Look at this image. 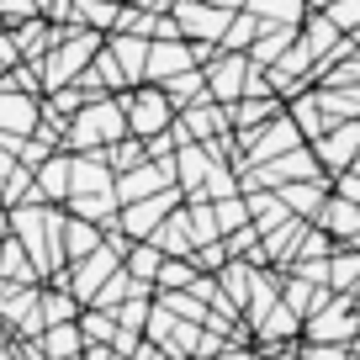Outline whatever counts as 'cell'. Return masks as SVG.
Instances as JSON below:
<instances>
[{"mask_svg": "<svg viewBox=\"0 0 360 360\" xmlns=\"http://www.w3.org/2000/svg\"><path fill=\"white\" fill-rule=\"evenodd\" d=\"M159 265H165V255H159L154 244H127V255H122V270L133 276V281H143V286H154Z\"/></svg>", "mask_w": 360, "mask_h": 360, "instance_id": "836d02e7", "label": "cell"}, {"mask_svg": "<svg viewBox=\"0 0 360 360\" xmlns=\"http://www.w3.org/2000/svg\"><path fill=\"white\" fill-rule=\"evenodd\" d=\"M292 360H349V349H339V345H297Z\"/></svg>", "mask_w": 360, "mask_h": 360, "instance_id": "f6af8a7d", "label": "cell"}, {"mask_svg": "<svg viewBox=\"0 0 360 360\" xmlns=\"http://www.w3.org/2000/svg\"><path fill=\"white\" fill-rule=\"evenodd\" d=\"M328 255H334V238H328L318 223H307L302 238H297V255L292 259H328Z\"/></svg>", "mask_w": 360, "mask_h": 360, "instance_id": "60d3db41", "label": "cell"}, {"mask_svg": "<svg viewBox=\"0 0 360 360\" xmlns=\"http://www.w3.org/2000/svg\"><path fill=\"white\" fill-rule=\"evenodd\" d=\"M318 228H323L328 238H349V233H360V207H355V202H339V196H328L323 212H318Z\"/></svg>", "mask_w": 360, "mask_h": 360, "instance_id": "f1b7e54d", "label": "cell"}, {"mask_svg": "<svg viewBox=\"0 0 360 360\" xmlns=\"http://www.w3.org/2000/svg\"><path fill=\"white\" fill-rule=\"evenodd\" d=\"M79 318V302L64 292V286H43V328L48 323H75Z\"/></svg>", "mask_w": 360, "mask_h": 360, "instance_id": "8d00e7d4", "label": "cell"}, {"mask_svg": "<svg viewBox=\"0 0 360 360\" xmlns=\"http://www.w3.org/2000/svg\"><path fill=\"white\" fill-rule=\"evenodd\" d=\"M117 11H122V0H75V27L106 37L117 27Z\"/></svg>", "mask_w": 360, "mask_h": 360, "instance_id": "f546056e", "label": "cell"}, {"mask_svg": "<svg viewBox=\"0 0 360 360\" xmlns=\"http://www.w3.org/2000/svg\"><path fill=\"white\" fill-rule=\"evenodd\" d=\"M180 202H186V196H180L175 186H169V191H159V196H143V202H127L122 212H117V233L133 238V244H143V238L154 233V228L165 223V217L175 212Z\"/></svg>", "mask_w": 360, "mask_h": 360, "instance_id": "8992f818", "label": "cell"}, {"mask_svg": "<svg viewBox=\"0 0 360 360\" xmlns=\"http://www.w3.org/2000/svg\"><path fill=\"white\" fill-rule=\"evenodd\" d=\"M6 223H11V238L27 249L37 276H58L64 270V255H58V228H64V212L43 202H22V207H6Z\"/></svg>", "mask_w": 360, "mask_h": 360, "instance_id": "6da1fadb", "label": "cell"}, {"mask_svg": "<svg viewBox=\"0 0 360 360\" xmlns=\"http://www.w3.org/2000/svg\"><path fill=\"white\" fill-rule=\"evenodd\" d=\"M249 276H255V265H244V259H228V265L212 276L217 292H223V302L233 307V313H244V302H249Z\"/></svg>", "mask_w": 360, "mask_h": 360, "instance_id": "4316f807", "label": "cell"}, {"mask_svg": "<svg viewBox=\"0 0 360 360\" xmlns=\"http://www.w3.org/2000/svg\"><path fill=\"white\" fill-rule=\"evenodd\" d=\"M112 186H117V175L106 169L101 154H69V196H96V191H112Z\"/></svg>", "mask_w": 360, "mask_h": 360, "instance_id": "5bb4252c", "label": "cell"}, {"mask_svg": "<svg viewBox=\"0 0 360 360\" xmlns=\"http://www.w3.org/2000/svg\"><path fill=\"white\" fill-rule=\"evenodd\" d=\"M313 101H318V112H323L328 127L334 122H355L360 117V90H318L313 85Z\"/></svg>", "mask_w": 360, "mask_h": 360, "instance_id": "83f0119b", "label": "cell"}, {"mask_svg": "<svg viewBox=\"0 0 360 360\" xmlns=\"http://www.w3.org/2000/svg\"><path fill=\"white\" fill-rule=\"evenodd\" d=\"M101 244H106V233L96 223H79V217L64 212V228H58V255H64V265H79V259L96 255Z\"/></svg>", "mask_w": 360, "mask_h": 360, "instance_id": "e0dca14e", "label": "cell"}, {"mask_svg": "<svg viewBox=\"0 0 360 360\" xmlns=\"http://www.w3.org/2000/svg\"><path fill=\"white\" fill-rule=\"evenodd\" d=\"M259 16H249V11H233L228 16V32H223V43H217V53H249V43L259 37Z\"/></svg>", "mask_w": 360, "mask_h": 360, "instance_id": "d6a6232c", "label": "cell"}, {"mask_svg": "<svg viewBox=\"0 0 360 360\" xmlns=\"http://www.w3.org/2000/svg\"><path fill=\"white\" fill-rule=\"evenodd\" d=\"M328 297H334L328 286H313V281H302V276H281V307H292L297 318H313Z\"/></svg>", "mask_w": 360, "mask_h": 360, "instance_id": "603a6c76", "label": "cell"}, {"mask_svg": "<svg viewBox=\"0 0 360 360\" xmlns=\"http://www.w3.org/2000/svg\"><path fill=\"white\" fill-rule=\"evenodd\" d=\"M360 334V302L355 292H334L313 318H302V345H339L349 349V339Z\"/></svg>", "mask_w": 360, "mask_h": 360, "instance_id": "277c9868", "label": "cell"}, {"mask_svg": "<svg viewBox=\"0 0 360 360\" xmlns=\"http://www.w3.org/2000/svg\"><path fill=\"white\" fill-rule=\"evenodd\" d=\"M244 11L259 16L265 27H302L307 0H244Z\"/></svg>", "mask_w": 360, "mask_h": 360, "instance_id": "484cf974", "label": "cell"}, {"mask_svg": "<svg viewBox=\"0 0 360 360\" xmlns=\"http://www.w3.org/2000/svg\"><path fill=\"white\" fill-rule=\"evenodd\" d=\"M169 96V106L175 112H186V106H196V101H207V79H202V69H186V75H175V79H165L159 85Z\"/></svg>", "mask_w": 360, "mask_h": 360, "instance_id": "4dcf8cb0", "label": "cell"}, {"mask_svg": "<svg viewBox=\"0 0 360 360\" xmlns=\"http://www.w3.org/2000/svg\"><path fill=\"white\" fill-rule=\"evenodd\" d=\"M58 32H64V27H48L43 16H32V22L11 27V43H16V53H22V64H37V58H43L48 48L58 43Z\"/></svg>", "mask_w": 360, "mask_h": 360, "instance_id": "7402d4cb", "label": "cell"}, {"mask_svg": "<svg viewBox=\"0 0 360 360\" xmlns=\"http://www.w3.org/2000/svg\"><path fill=\"white\" fill-rule=\"evenodd\" d=\"M32 16H37V0H0V27H6V32L32 22Z\"/></svg>", "mask_w": 360, "mask_h": 360, "instance_id": "ee69618b", "label": "cell"}, {"mask_svg": "<svg viewBox=\"0 0 360 360\" xmlns=\"http://www.w3.org/2000/svg\"><path fill=\"white\" fill-rule=\"evenodd\" d=\"M64 196H69V154L58 148V154H48L43 165L32 169V202L64 207Z\"/></svg>", "mask_w": 360, "mask_h": 360, "instance_id": "9a60e30c", "label": "cell"}, {"mask_svg": "<svg viewBox=\"0 0 360 360\" xmlns=\"http://www.w3.org/2000/svg\"><path fill=\"white\" fill-rule=\"evenodd\" d=\"M196 281V265L191 259H165L154 276V292H186V286Z\"/></svg>", "mask_w": 360, "mask_h": 360, "instance_id": "f35d334b", "label": "cell"}, {"mask_svg": "<svg viewBox=\"0 0 360 360\" xmlns=\"http://www.w3.org/2000/svg\"><path fill=\"white\" fill-rule=\"evenodd\" d=\"M143 244H154L165 259H191V249H196V244H191V228H186V207H175V212H169L165 223H159L154 233L143 238Z\"/></svg>", "mask_w": 360, "mask_h": 360, "instance_id": "ac0fdd59", "label": "cell"}, {"mask_svg": "<svg viewBox=\"0 0 360 360\" xmlns=\"http://www.w3.org/2000/svg\"><path fill=\"white\" fill-rule=\"evenodd\" d=\"M169 186H175V169H169V159H143L138 169L117 175L112 196L127 207V202H143V196H159V191H169Z\"/></svg>", "mask_w": 360, "mask_h": 360, "instance_id": "30bf717a", "label": "cell"}, {"mask_svg": "<svg viewBox=\"0 0 360 360\" xmlns=\"http://www.w3.org/2000/svg\"><path fill=\"white\" fill-rule=\"evenodd\" d=\"M212 217H217V233L228 238L249 223V207H244V196H223V202H212Z\"/></svg>", "mask_w": 360, "mask_h": 360, "instance_id": "ab89813d", "label": "cell"}, {"mask_svg": "<svg viewBox=\"0 0 360 360\" xmlns=\"http://www.w3.org/2000/svg\"><path fill=\"white\" fill-rule=\"evenodd\" d=\"M313 159H318V169H323L328 180L334 175H345L349 169V159H355V148H360V122H334L323 138H313Z\"/></svg>", "mask_w": 360, "mask_h": 360, "instance_id": "9c48e42d", "label": "cell"}, {"mask_svg": "<svg viewBox=\"0 0 360 360\" xmlns=\"http://www.w3.org/2000/svg\"><path fill=\"white\" fill-rule=\"evenodd\" d=\"M37 349H43V360H79L85 355V339H79L75 323H48L37 334Z\"/></svg>", "mask_w": 360, "mask_h": 360, "instance_id": "cb8c5ba5", "label": "cell"}, {"mask_svg": "<svg viewBox=\"0 0 360 360\" xmlns=\"http://www.w3.org/2000/svg\"><path fill=\"white\" fill-rule=\"evenodd\" d=\"M286 106L276 101V96H244V101H233L228 106V133L233 138H249L255 127H265L270 117H281Z\"/></svg>", "mask_w": 360, "mask_h": 360, "instance_id": "2e32d148", "label": "cell"}, {"mask_svg": "<svg viewBox=\"0 0 360 360\" xmlns=\"http://www.w3.org/2000/svg\"><path fill=\"white\" fill-rule=\"evenodd\" d=\"M323 16L339 27V32H360V0H334V6H323Z\"/></svg>", "mask_w": 360, "mask_h": 360, "instance_id": "b9f144b4", "label": "cell"}, {"mask_svg": "<svg viewBox=\"0 0 360 360\" xmlns=\"http://www.w3.org/2000/svg\"><path fill=\"white\" fill-rule=\"evenodd\" d=\"M0 360H11V339H6V323H0Z\"/></svg>", "mask_w": 360, "mask_h": 360, "instance_id": "c3c4849f", "label": "cell"}, {"mask_svg": "<svg viewBox=\"0 0 360 360\" xmlns=\"http://www.w3.org/2000/svg\"><path fill=\"white\" fill-rule=\"evenodd\" d=\"M64 212L79 217V223H96L101 233H112V228H117V212H122V202H117L112 191H96V196H69Z\"/></svg>", "mask_w": 360, "mask_h": 360, "instance_id": "ffe728a7", "label": "cell"}, {"mask_svg": "<svg viewBox=\"0 0 360 360\" xmlns=\"http://www.w3.org/2000/svg\"><path fill=\"white\" fill-rule=\"evenodd\" d=\"M75 328H79V339H85V345H112V339H117L112 313H96V307H79Z\"/></svg>", "mask_w": 360, "mask_h": 360, "instance_id": "d590c367", "label": "cell"}, {"mask_svg": "<svg viewBox=\"0 0 360 360\" xmlns=\"http://www.w3.org/2000/svg\"><path fill=\"white\" fill-rule=\"evenodd\" d=\"M106 53H112V64L122 69L127 90L143 85V58H148V43L143 37H127V32H106Z\"/></svg>", "mask_w": 360, "mask_h": 360, "instance_id": "d6986e66", "label": "cell"}, {"mask_svg": "<svg viewBox=\"0 0 360 360\" xmlns=\"http://www.w3.org/2000/svg\"><path fill=\"white\" fill-rule=\"evenodd\" d=\"M355 122H360V117H355Z\"/></svg>", "mask_w": 360, "mask_h": 360, "instance_id": "f907efd6", "label": "cell"}, {"mask_svg": "<svg viewBox=\"0 0 360 360\" xmlns=\"http://www.w3.org/2000/svg\"><path fill=\"white\" fill-rule=\"evenodd\" d=\"M191 265H196V276H217V270L228 265V249H223V238H217V244L191 249Z\"/></svg>", "mask_w": 360, "mask_h": 360, "instance_id": "7bdbcfd3", "label": "cell"}, {"mask_svg": "<svg viewBox=\"0 0 360 360\" xmlns=\"http://www.w3.org/2000/svg\"><path fill=\"white\" fill-rule=\"evenodd\" d=\"M175 127L186 133V143H217V138H228V106L196 101L186 112H175Z\"/></svg>", "mask_w": 360, "mask_h": 360, "instance_id": "7c38bea8", "label": "cell"}, {"mask_svg": "<svg viewBox=\"0 0 360 360\" xmlns=\"http://www.w3.org/2000/svg\"><path fill=\"white\" fill-rule=\"evenodd\" d=\"M122 138H127L122 101H117V96H96V101H85V106L64 122L58 148H64V154H101V148L122 143Z\"/></svg>", "mask_w": 360, "mask_h": 360, "instance_id": "7a4b0ae2", "label": "cell"}, {"mask_svg": "<svg viewBox=\"0 0 360 360\" xmlns=\"http://www.w3.org/2000/svg\"><path fill=\"white\" fill-rule=\"evenodd\" d=\"M323 6H334V0H307V11H323Z\"/></svg>", "mask_w": 360, "mask_h": 360, "instance_id": "681fc988", "label": "cell"}, {"mask_svg": "<svg viewBox=\"0 0 360 360\" xmlns=\"http://www.w3.org/2000/svg\"><path fill=\"white\" fill-rule=\"evenodd\" d=\"M207 6H217V11H228V16H233V11H244V0H207Z\"/></svg>", "mask_w": 360, "mask_h": 360, "instance_id": "7dc6e473", "label": "cell"}, {"mask_svg": "<svg viewBox=\"0 0 360 360\" xmlns=\"http://www.w3.org/2000/svg\"><path fill=\"white\" fill-rule=\"evenodd\" d=\"M169 22L180 27V37L186 43H223L228 32V11H217V6H207V0H175L169 6Z\"/></svg>", "mask_w": 360, "mask_h": 360, "instance_id": "52a82bcc", "label": "cell"}, {"mask_svg": "<svg viewBox=\"0 0 360 360\" xmlns=\"http://www.w3.org/2000/svg\"><path fill=\"white\" fill-rule=\"evenodd\" d=\"M0 323L27 339L43 334V281H0Z\"/></svg>", "mask_w": 360, "mask_h": 360, "instance_id": "5b68a950", "label": "cell"}, {"mask_svg": "<svg viewBox=\"0 0 360 360\" xmlns=\"http://www.w3.org/2000/svg\"><path fill=\"white\" fill-rule=\"evenodd\" d=\"M127 6H138V11H154V16H169V6H175V0H127Z\"/></svg>", "mask_w": 360, "mask_h": 360, "instance_id": "bcb514c9", "label": "cell"}, {"mask_svg": "<svg viewBox=\"0 0 360 360\" xmlns=\"http://www.w3.org/2000/svg\"><path fill=\"white\" fill-rule=\"evenodd\" d=\"M276 196H281V207H286L292 217H302V223H318V212H323V202H328V175L276 186Z\"/></svg>", "mask_w": 360, "mask_h": 360, "instance_id": "4fadbf2b", "label": "cell"}, {"mask_svg": "<svg viewBox=\"0 0 360 360\" xmlns=\"http://www.w3.org/2000/svg\"><path fill=\"white\" fill-rule=\"evenodd\" d=\"M244 207H249V228H255L259 238L292 223V212L281 207V196H276V191H244Z\"/></svg>", "mask_w": 360, "mask_h": 360, "instance_id": "44dd1931", "label": "cell"}, {"mask_svg": "<svg viewBox=\"0 0 360 360\" xmlns=\"http://www.w3.org/2000/svg\"><path fill=\"white\" fill-rule=\"evenodd\" d=\"M186 69H196L191 43H186V37H175V43H148V58H143V85H165V79L186 75Z\"/></svg>", "mask_w": 360, "mask_h": 360, "instance_id": "8fae6325", "label": "cell"}, {"mask_svg": "<svg viewBox=\"0 0 360 360\" xmlns=\"http://www.w3.org/2000/svg\"><path fill=\"white\" fill-rule=\"evenodd\" d=\"M101 159H106V169H112V175H127V169H138L148 154H143V143H138V138H122V143L101 148Z\"/></svg>", "mask_w": 360, "mask_h": 360, "instance_id": "74e56055", "label": "cell"}, {"mask_svg": "<svg viewBox=\"0 0 360 360\" xmlns=\"http://www.w3.org/2000/svg\"><path fill=\"white\" fill-rule=\"evenodd\" d=\"M0 281H22V286H27V281H43L16 238H6V244H0Z\"/></svg>", "mask_w": 360, "mask_h": 360, "instance_id": "e575fe53", "label": "cell"}, {"mask_svg": "<svg viewBox=\"0 0 360 360\" xmlns=\"http://www.w3.org/2000/svg\"><path fill=\"white\" fill-rule=\"evenodd\" d=\"M355 286H360V255L334 244V255H328V292H355Z\"/></svg>", "mask_w": 360, "mask_h": 360, "instance_id": "1f68e13d", "label": "cell"}, {"mask_svg": "<svg viewBox=\"0 0 360 360\" xmlns=\"http://www.w3.org/2000/svg\"><path fill=\"white\" fill-rule=\"evenodd\" d=\"M292 43H297V27H259V37L249 43V53H244V58H249L255 69H270Z\"/></svg>", "mask_w": 360, "mask_h": 360, "instance_id": "d4e9b609", "label": "cell"}, {"mask_svg": "<svg viewBox=\"0 0 360 360\" xmlns=\"http://www.w3.org/2000/svg\"><path fill=\"white\" fill-rule=\"evenodd\" d=\"M117 101H122L127 138H138V143H148V138H159V133L175 127V106H169V96L159 85H133V90H122Z\"/></svg>", "mask_w": 360, "mask_h": 360, "instance_id": "3957f363", "label": "cell"}, {"mask_svg": "<svg viewBox=\"0 0 360 360\" xmlns=\"http://www.w3.org/2000/svg\"><path fill=\"white\" fill-rule=\"evenodd\" d=\"M202 79H207V101L212 106H233V101H244L249 58L244 53H217L212 64H202Z\"/></svg>", "mask_w": 360, "mask_h": 360, "instance_id": "ba28073f", "label": "cell"}]
</instances>
